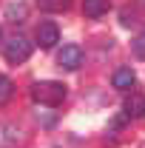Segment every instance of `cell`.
I'll list each match as a JSON object with an SVG mask.
<instances>
[{
  "label": "cell",
  "instance_id": "obj_9",
  "mask_svg": "<svg viewBox=\"0 0 145 148\" xmlns=\"http://www.w3.org/2000/svg\"><path fill=\"white\" fill-rule=\"evenodd\" d=\"M122 111H125L131 120H142L145 117V97L142 94H131V97L125 100V108Z\"/></svg>",
  "mask_w": 145,
  "mask_h": 148
},
{
  "label": "cell",
  "instance_id": "obj_5",
  "mask_svg": "<svg viewBox=\"0 0 145 148\" xmlns=\"http://www.w3.org/2000/svg\"><path fill=\"white\" fill-rule=\"evenodd\" d=\"M34 34H37V46H40V49H54L57 40H60V29H57L54 20H43V23L37 26Z\"/></svg>",
  "mask_w": 145,
  "mask_h": 148
},
{
  "label": "cell",
  "instance_id": "obj_14",
  "mask_svg": "<svg viewBox=\"0 0 145 148\" xmlns=\"http://www.w3.org/2000/svg\"><path fill=\"white\" fill-rule=\"evenodd\" d=\"M0 40H3V32H0Z\"/></svg>",
  "mask_w": 145,
  "mask_h": 148
},
{
  "label": "cell",
  "instance_id": "obj_13",
  "mask_svg": "<svg viewBox=\"0 0 145 148\" xmlns=\"http://www.w3.org/2000/svg\"><path fill=\"white\" fill-rule=\"evenodd\" d=\"M131 49H134V54L140 57V60H145V32H140V34L131 40Z\"/></svg>",
  "mask_w": 145,
  "mask_h": 148
},
{
  "label": "cell",
  "instance_id": "obj_1",
  "mask_svg": "<svg viewBox=\"0 0 145 148\" xmlns=\"http://www.w3.org/2000/svg\"><path fill=\"white\" fill-rule=\"evenodd\" d=\"M66 94H68V88L57 80H37L31 86V100L37 106H46V108H57L66 100Z\"/></svg>",
  "mask_w": 145,
  "mask_h": 148
},
{
  "label": "cell",
  "instance_id": "obj_7",
  "mask_svg": "<svg viewBox=\"0 0 145 148\" xmlns=\"http://www.w3.org/2000/svg\"><path fill=\"white\" fill-rule=\"evenodd\" d=\"M111 86H114L117 91H131V88L137 86V74L131 71L128 66H122V69H117V71H114V77H111Z\"/></svg>",
  "mask_w": 145,
  "mask_h": 148
},
{
  "label": "cell",
  "instance_id": "obj_3",
  "mask_svg": "<svg viewBox=\"0 0 145 148\" xmlns=\"http://www.w3.org/2000/svg\"><path fill=\"white\" fill-rule=\"evenodd\" d=\"M83 60H85V54H83V49L80 46H63L60 49V54H57V63H60V69H66V71H77L80 66H83Z\"/></svg>",
  "mask_w": 145,
  "mask_h": 148
},
{
  "label": "cell",
  "instance_id": "obj_12",
  "mask_svg": "<svg viewBox=\"0 0 145 148\" xmlns=\"http://www.w3.org/2000/svg\"><path fill=\"white\" fill-rule=\"evenodd\" d=\"M12 94H14V83H12L6 74H0V106H6V103L12 100Z\"/></svg>",
  "mask_w": 145,
  "mask_h": 148
},
{
  "label": "cell",
  "instance_id": "obj_10",
  "mask_svg": "<svg viewBox=\"0 0 145 148\" xmlns=\"http://www.w3.org/2000/svg\"><path fill=\"white\" fill-rule=\"evenodd\" d=\"M111 9V0H83V14L85 17H103Z\"/></svg>",
  "mask_w": 145,
  "mask_h": 148
},
{
  "label": "cell",
  "instance_id": "obj_8",
  "mask_svg": "<svg viewBox=\"0 0 145 148\" xmlns=\"http://www.w3.org/2000/svg\"><path fill=\"white\" fill-rule=\"evenodd\" d=\"M23 131L20 128H14L12 123H3L0 125V148H17L20 143H23Z\"/></svg>",
  "mask_w": 145,
  "mask_h": 148
},
{
  "label": "cell",
  "instance_id": "obj_2",
  "mask_svg": "<svg viewBox=\"0 0 145 148\" xmlns=\"http://www.w3.org/2000/svg\"><path fill=\"white\" fill-rule=\"evenodd\" d=\"M3 54H6V60L9 63H26L29 57H31V40L26 34H12L9 40H6V46H3Z\"/></svg>",
  "mask_w": 145,
  "mask_h": 148
},
{
  "label": "cell",
  "instance_id": "obj_4",
  "mask_svg": "<svg viewBox=\"0 0 145 148\" xmlns=\"http://www.w3.org/2000/svg\"><path fill=\"white\" fill-rule=\"evenodd\" d=\"M120 23L125 29H137V32H145V6L134 3V6H125L122 14H120Z\"/></svg>",
  "mask_w": 145,
  "mask_h": 148
},
{
  "label": "cell",
  "instance_id": "obj_11",
  "mask_svg": "<svg viewBox=\"0 0 145 148\" xmlns=\"http://www.w3.org/2000/svg\"><path fill=\"white\" fill-rule=\"evenodd\" d=\"M37 6H40L43 12L60 14V12H68V9H71V0H37Z\"/></svg>",
  "mask_w": 145,
  "mask_h": 148
},
{
  "label": "cell",
  "instance_id": "obj_6",
  "mask_svg": "<svg viewBox=\"0 0 145 148\" xmlns=\"http://www.w3.org/2000/svg\"><path fill=\"white\" fill-rule=\"evenodd\" d=\"M3 17L9 20V23H23V20L29 17V6H26V0H9V3L3 6Z\"/></svg>",
  "mask_w": 145,
  "mask_h": 148
}]
</instances>
